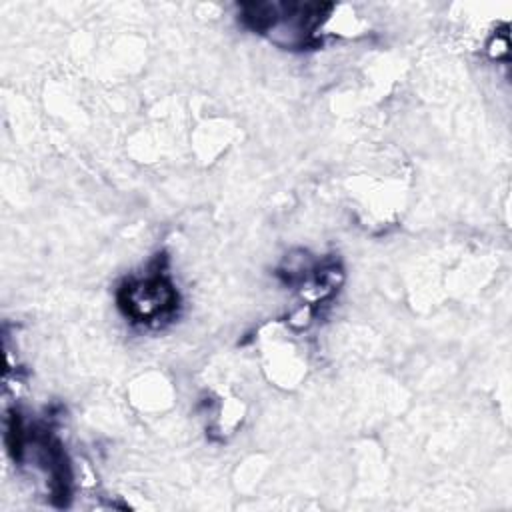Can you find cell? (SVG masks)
Wrapping results in <instances>:
<instances>
[{
  "mask_svg": "<svg viewBox=\"0 0 512 512\" xmlns=\"http://www.w3.org/2000/svg\"><path fill=\"white\" fill-rule=\"evenodd\" d=\"M176 290L162 274H150L132 280L120 290V302L126 314L140 322H152L170 314L176 306Z\"/></svg>",
  "mask_w": 512,
  "mask_h": 512,
  "instance_id": "6da1fadb",
  "label": "cell"
}]
</instances>
